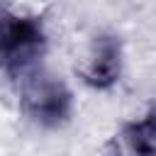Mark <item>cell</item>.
Returning <instances> with one entry per match:
<instances>
[{
	"label": "cell",
	"mask_w": 156,
	"mask_h": 156,
	"mask_svg": "<svg viewBox=\"0 0 156 156\" xmlns=\"http://www.w3.org/2000/svg\"><path fill=\"white\" fill-rule=\"evenodd\" d=\"M117 139L119 149L127 154H156V107L127 122Z\"/></svg>",
	"instance_id": "obj_4"
},
{
	"label": "cell",
	"mask_w": 156,
	"mask_h": 156,
	"mask_svg": "<svg viewBox=\"0 0 156 156\" xmlns=\"http://www.w3.org/2000/svg\"><path fill=\"white\" fill-rule=\"evenodd\" d=\"M46 44V27L37 15L0 12V68L7 76L24 78L37 71Z\"/></svg>",
	"instance_id": "obj_1"
},
{
	"label": "cell",
	"mask_w": 156,
	"mask_h": 156,
	"mask_svg": "<svg viewBox=\"0 0 156 156\" xmlns=\"http://www.w3.org/2000/svg\"><path fill=\"white\" fill-rule=\"evenodd\" d=\"M20 107L34 124L56 129L63 127L73 112V93L58 76L37 68L22 78Z\"/></svg>",
	"instance_id": "obj_2"
},
{
	"label": "cell",
	"mask_w": 156,
	"mask_h": 156,
	"mask_svg": "<svg viewBox=\"0 0 156 156\" xmlns=\"http://www.w3.org/2000/svg\"><path fill=\"white\" fill-rule=\"evenodd\" d=\"M78 73H80L83 83L95 90L112 88L122 76V44H119V39L110 37V34L95 37Z\"/></svg>",
	"instance_id": "obj_3"
}]
</instances>
